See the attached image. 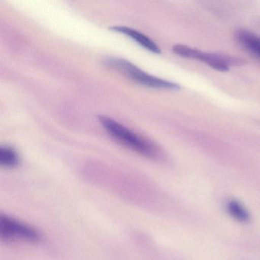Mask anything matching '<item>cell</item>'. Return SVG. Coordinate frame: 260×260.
Instances as JSON below:
<instances>
[{
  "label": "cell",
  "mask_w": 260,
  "mask_h": 260,
  "mask_svg": "<svg viewBox=\"0 0 260 260\" xmlns=\"http://www.w3.org/2000/svg\"><path fill=\"white\" fill-rule=\"evenodd\" d=\"M196 60L204 62L213 69L220 72H226L229 71L231 66L241 64V60L237 57L223 54L202 52L199 50L198 51Z\"/></svg>",
  "instance_id": "277c9868"
},
{
  "label": "cell",
  "mask_w": 260,
  "mask_h": 260,
  "mask_svg": "<svg viewBox=\"0 0 260 260\" xmlns=\"http://www.w3.org/2000/svg\"><path fill=\"white\" fill-rule=\"evenodd\" d=\"M99 121L112 138L125 147L147 157L159 156V150L153 143L134 133L118 121L104 115L99 117Z\"/></svg>",
  "instance_id": "6da1fadb"
},
{
  "label": "cell",
  "mask_w": 260,
  "mask_h": 260,
  "mask_svg": "<svg viewBox=\"0 0 260 260\" xmlns=\"http://www.w3.org/2000/svg\"><path fill=\"white\" fill-rule=\"evenodd\" d=\"M110 29L115 32L121 33L124 36H128L131 39L135 40L137 43L141 45L143 48L154 53V54H158L161 53L160 48L156 45L153 41L137 30L126 26H113L111 27Z\"/></svg>",
  "instance_id": "5b68a950"
},
{
  "label": "cell",
  "mask_w": 260,
  "mask_h": 260,
  "mask_svg": "<svg viewBox=\"0 0 260 260\" xmlns=\"http://www.w3.org/2000/svg\"><path fill=\"white\" fill-rule=\"evenodd\" d=\"M236 39L246 51L260 60L259 36L246 30H239L236 33Z\"/></svg>",
  "instance_id": "8992f818"
},
{
  "label": "cell",
  "mask_w": 260,
  "mask_h": 260,
  "mask_svg": "<svg viewBox=\"0 0 260 260\" xmlns=\"http://www.w3.org/2000/svg\"><path fill=\"white\" fill-rule=\"evenodd\" d=\"M225 209L231 217L240 223H248L250 220L249 211L235 199H228L225 202Z\"/></svg>",
  "instance_id": "52a82bcc"
},
{
  "label": "cell",
  "mask_w": 260,
  "mask_h": 260,
  "mask_svg": "<svg viewBox=\"0 0 260 260\" xmlns=\"http://www.w3.org/2000/svg\"><path fill=\"white\" fill-rule=\"evenodd\" d=\"M105 63L109 68L121 73L127 78H130L131 80L143 86L156 89L174 90L179 89V85L176 83L150 75L127 60L119 58H109L106 60Z\"/></svg>",
  "instance_id": "7a4b0ae2"
},
{
  "label": "cell",
  "mask_w": 260,
  "mask_h": 260,
  "mask_svg": "<svg viewBox=\"0 0 260 260\" xmlns=\"http://www.w3.org/2000/svg\"><path fill=\"white\" fill-rule=\"evenodd\" d=\"M20 162V158L17 151L11 146H1L0 147V164L6 168L17 167Z\"/></svg>",
  "instance_id": "ba28073f"
},
{
  "label": "cell",
  "mask_w": 260,
  "mask_h": 260,
  "mask_svg": "<svg viewBox=\"0 0 260 260\" xmlns=\"http://www.w3.org/2000/svg\"><path fill=\"white\" fill-rule=\"evenodd\" d=\"M0 236L6 240L36 242L40 239V235L34 228L7 215L0 217Z\"/></svg>",
  "instance_id": "3957f363"
}]
</instances>
